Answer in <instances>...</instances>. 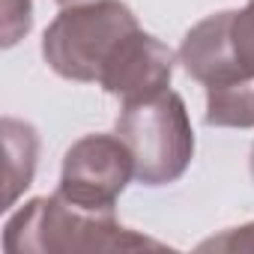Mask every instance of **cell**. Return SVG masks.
<instances>
[{
	"label": "cell",
	"instance_id": "1",
	"mask_svg": "<svg viewBox=\"0 0 254 254\" xmlns=\"http://www.w3.org/2000/svg\"><path fill=\"white\" fill-rule=\"evenodd\" d=\"M9 254H72V251H135L165 248L150 236L123 227L114 212H87L60 194L33 197L3 227Z\"/></svg>",
	"mask_w": 254,
	"mask_h": 254
},
{
	"label": "cell",
	"instance_id": "2",
	"mask_svg": "<svg viewBox=\"0 0 254 254\" xmlns=\"http://www.w3.org/2000/svg\"><path fill=\"white\" fill-rule=\"evenodd\" d=\"M138 27L135 12L120 0L63 6L42 36V57L48 69L66 81L99 84V75L123 36Z\"/></svg>",
	"mask_w": 254,
	"mask_h": 254
},
{
	"label": "cell",
	"instance_id": "3",
	"mask_svg": "<svg viewBox=\"0 0 254 254\" xmlns=\"http://www.w3.org/2000/svg\"><path fill=\"white\" fill-rule=\"evenodd\" d=\"M117 135L135 156V177L141 186L177 183L194 156V132L180 93L165 90L153 99L123 105Z\"/></svg>",
	"mask_w": 254,
	"mask_h": 254
},
{
	"label": "cell",
	"instance_id": "4",
	"mask_svg": "<svg viewBox=\"0 0 254 254\" xmlns=\"http://www.w3.org/2000/svg\"><path fill=\"white\" fill-rule=\"evenodd\" d=\"M180 63L206 90L254 84V0L194 24L180 45Z\"/></svg>",
	"mask_w": 254,
	"mask_h": 254
},
{
	"label": "cell",
	"instance_id": "5",
	"mask_svg": "<svg viewBox=\"0 0 254 254\" xmlns=\"http://www.w3.org/2000/svg\"><path fill=\"white\" fill-rule=\"evenodd\" d=\"M132 177L135 156L120 135H87L66 150L57 194L87 212H114Z\"/></svg>",
	"mask_w": 254,
	"mask_h": 254
},
{
	"label": "cell",
	"instance_id": "6",
	"mask_svg": "<svg viewBox=\"0 0 254 254\" xmlns=\"http://www.w3.org/2000/svg\"><path fill=\"white\" fill-rule=\"evenodd\" d=\"M174 75V51L141 27L123 36L111 60L99 75V87L117 96L123 105L153 99L168 90Z\"/></svg>",
	"mask_w": 254,
	"mask_h": 254
},
{
	"label": "cell",
	"instance_id": "7",
	"mask_svg": "<svg viewBox=\"0 0 254 254\" xmlns=\"http://www.w3.org/2000/svg\"><path fill=\"white\" fill-rule=\"evenodd\" d=\"M3 144H6V209L15 206L18 194L33 183L39 138L30 123L3 117Z\"/></svg>",
	"mask_w": 254,
	"mask_h": 254
},
{
	"label": "cell",
	"instance_id": "8",
	"mask_svg": "<svg viewBox=\"0 0 254 254\" xmlns=\"http://www.w3.org/2000/svg\"><path fill=\"white\" fill-rule=\"evenodd\" d=\"M33 27L30 0H3V48H12Z\"/></svg>",
	"mask_w": 254,
	"mask_h": 254
},
{
	"label": "cell",
	"instance_id": "9",
	"mask_svg": "<svg viewBox=\"0 0 254 254\" xmlns=\"http://www.w3.org/2000/svg\"><path fill=\"white\" fill-rule=\"evenodd\" d=\"M200 251H254V221L242 224V227H230L221 236H212L206 242L197 245Z\"/></svg>",
	"mask_w": 254,
	"mask_h": 254
},
{
	"label": "cell",
	"instance_id": "10",
	"mask_svg": "<svg viewBox=\"0 0 254 254\" xmlns=\"http://www.w3.org/2000/svg\"><path fill=\"white\" fill-rule=\"evenodd\" d=\"M81 3H96V0H57V6H81Z\"/></svg>",
	"mask_w": 254,
	"mask_h": 254
},
{
	"label": "cell",
	"instance_id": "11",
	"mask_svg": "<svg viewBox=\"0 0 254 254\" xmlns=\"http://www.w3.org/2000/svg\"><path fill=\"white\" fill-rule=\"evenodd\" d=\"M251 177H254V147H251Z\"/></svg>",
	"mask_w": 254,
	"mask_h": 254
}]
</instances>
